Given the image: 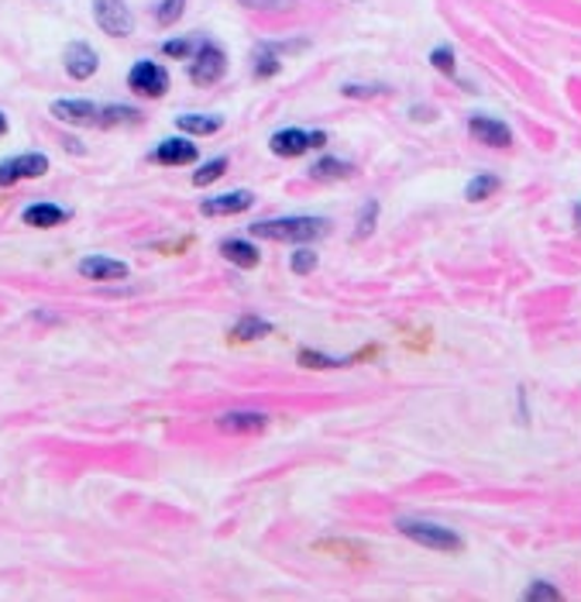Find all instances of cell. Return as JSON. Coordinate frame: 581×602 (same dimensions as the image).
I'll use <instances>...</instances> for the list:
<instances>
[{"mask_svg":"<svg viewBox=\"0 0 581 602\" xmlns=\"http://www.w3.org/2000/svg\"><path fill=\"white\" fill-rule=\"evenodd\" d=\"M255 238L262 241H282V245H307L313 238H324L331 231L328 217L313 214H293V217H272V220H255L248 228Z\"/></svg>","mask_w":581,"mask_h":602,"instance_id":"cell-1","label":"cell"},{"mask_svg":"<svg viewBox=\"0 0 581 602\" xmlns=\"http://www.w3.org/2000/svg\"><path fill=\"white\" fill-rule=\"evenodd\" d=\"M396 530L403 537H409L413 544L419 548H430V551H440V554H450V551H465V537L455 533L450 527H440V523H430V520H396Z\"/></svg>","mask_w":581,"mask_h":602,"instance_id":"cell-2","label":"cell"},{"mask_svg":"<svg viewBox=\"0 0 581 602\" xmlns=\"http://www.w3.org/2000/svg\"><path fill=\"white\" fill-rule=\"evenodd\" d=\"M224 73H228V52L210 39H200L197 52L189 59V80L197 86H214L224 80Z\"/></svg>","mask_w":581,"mask_h":602,"instance_id":"cell-3","label":"cell"},{"mask_svg":"<svg viewBox=\"0 0 581 602\" xmlns=\"http://www.w3.org/2000/svg\"><path fill=\"white\" fill-rule=\"evenodd\" d=\"M169 70L163 66V62H155V59H138L132 70H127V86H132L138 97L145 101H158V97H166L169 93Z\"/></svg>","mask_w":581,"mask_h":602,"instance_id":"cell-4","label":"cell"},{"mask_svg":"<svg viewBox=\"0 0 581 602\" xmlns=\"http://www.w3.org/2000/svg\"><path fill=\"white\" fill-rule=\"evenodd\" d=\"M324 145H328V132H307V128H279L269 138V148L279 158H300L310 148H324Z\"/></svg>","mask_w":581,"mask_h":602,"instance_id":"cell-5","label":"cell"},{"mask_svg":"<svg viewBox=\"0 0 581 602\" xmlns=\"http://www.w3.org/2000/svg\"><path fill=\"white\" fill-rule=\"evenodd\" d=\"M93 21L111 39H127L135 31V14L124 0H93Z\"/></svg>","mask_w":581,"mask_h":602,"instance_id":"cell-6","label":"cell"},{"mask_svg":"<svg viewBox=\"0 0 581 602\" xmlns=\"http://www.w3.org/2000/svg\"><path fill=\"white\" fill-rule=\"evenodd\" d=\"M49 173L45 152H21L11 158H0V186H14L24 179H42Z\"/></svg>","mask_w":581,"mask_h":602,"instance_id":"cell-7","label":"cell"},{"mask_svg":"<svg viewBox=\"0 0 581 602\" xmlns=\"http://www.w3.org/2000/svg\"><path fill=\"white\" fill-rule=\"evenodd\" d=\"M303 49H310V42H258L251 52V73L258 80H272L282 73V55L303 52Z\"/></svg>","mask_w":581,"mask_h":602,"instance_id":"cell-8","label":"cell"},{"mask_svg":"<svg viewBox=\"0 0 581 602\" xmlns=\"http://www.w3.org/2000/svg\"><path fill=\"white\" fill-rule=\"evenodd\" d=\"M49 114L62 124H80V128H101V104L93 101H52Z\"/></svg>","mask_w":581,"mask_h":602,"instance_id":"cell-9","label":"cell"},{"mask_svg":"<svg viewBox=\"0 0 581 602\" xmlns=\"http://www.w3.org/2000/svg\"><path fill=\"white\" fill-rule=\"evenodd\" d=\"M468 135L481 145L489 148H509L512 145V132L509 124L499 121V117H489V114H471L468 117Z\"/></svg>","mask_w":581,"mask_h":602,"instance_id":"cell-10","label":"cell"},{"mask_svg":"<svg viewBox=\"0 0 581 602\" xmlns=\"http://www.w3.org/2000/svg\"><path fill=\"white\" fill-rule=\"evenodd\" d=\"M62 70H66L70 80L83 83L101 70V55H96L93 45H86V42H70L66 52H62Z\"/></svg>","mask_w":581,"mask_h":602,"instance_id":"cell-11","label":"cell"},{"mask_svg":"<svg viewBox=\"0 0 581 602\" xmlns=\"http://www.w3.org/2000/svg\"><path fill=\"white\" fill-rule=\"evenodd\" d=\"M152 163L155 166H193L200 158L197 145H193L186 135L183 138H163L155 148H152Z\"/></svg>","mask_w":581,"mask_h":602,"instance_id":"cell-12","label":"cell"},{"mask_svg":"<svg viewBox=\"0 0 581 602\" xmlns=\"http://www.w3.org/2000/svg\"><path fill=\"white\" fill-rule=\"evenodd\" d=\"M255 207V194L251 189H231V194H220V197H207L200 204L204 217H235Z\"/></svg>","mask_w":581,"mask_h":602,"instance_id":"cell-13","label":"cell"},{"mask_svg":"<svg viewBox=\"0 0 581 602\" xmlns=\"http://www.w3.org/2000/svg\"><path fill=\"white\" fill-rule=\"evenodd\" d=\"M76 269H80V276L90 279V282H117V279H127V276H132L127 262L107 259V256H86V259H80Z\"/></svg>","mask_w":581,"mask_h":602,"instance_id":"cell-14","label":"cell"},{"mask_svg":"<svg viewBox=\"0 0 581 602\" xmlns=\"http://www.w3.org/2000/svg\"><path fill=\"white\" fill-rule=\"evenodd\" d=\"M217 427L224 434H262L269 427V414H258V409H231V414H220Z\"/></svg>","mask_w":581,"mask_h":602,"instance_id":"cell-15","label":"cell"},{"mask_svg":"<svg viewBox=\"0 0 581 602\" xmlns=\"http://www.w3.org/2000/svg\"><path fill=\"white\" fill-rule=\"evenodd\" d=\"M70 220V210L59 207V204H49V200H39V204H28L21 210V225L28 228H59Z\"/></svg>","mask_w":581,"mask_h":602,"instance_id":"cell-16","label":"cell"},{"mask_svg":"<svg viewBox=\"0 0 581 602\" xmlns=\"http://www.w3.org/2000/svg\"><path fill=\"white\" fill-rule=\"evenodd\" d=\"M220 256L228 259L231 266H238V269H255L258 262H262V251H258L245 238H224L220 241Z\"/></svg>","mask_w":581,"mask_h":602,"instance_id":"cell-17","label":"cell"},{"mask_svg":"<svg viewBox=\"0 0 581 602\" xmlns=\"http://www.w3.org/2000/svg\"><path fill=\"white\" fill-rule=\"evenodd\" d=\"M347 176H351V163H344L338 155H320L310 166V179H317V183H338Z\"/></svg>","mask_w":581,"mask_h":602,"instance_id":"cell-18","label":"cell"},{"mask_svg":"<svg viewBox=\"0 0 581 602\" xmlns=\"http://www.w3.org/2000/svg\"><path fill=\"white\" fill-rule=\"evenodd\" d=\"M176 128L183 135H217L224 128V117L220 114H179L176 117Z\"/></svg>","mask_w":581,"mask_h":602,"instance_id":"cell-19","label":"cell"},{"mask_svg":"<svg viewBox=\"0 0 581 602\" xmlns=\"http://www.w3.org/2000/svg\"><path fill=\"white\" fill-rule=\"evenodd\" d=\"M142 111L132 104H101V128H117V124H138Z\"/></svg>","mask_w":581,"mask_h":602,"instance_id":"cell-20","label":"cell"},{"mask_svg":"<svg viewBox=\"0 0 581 602\" xmlns=\"http://www.w3.org/2000/svg\"><path fill=\"white\" fill-rule=\"evenodd\" d=\"M269 334H272V324L262 321V316H241V321L231 328V341H258Z\"/></svg>","mask_w":581,"mask_h":602,"instance_id":"cell-21","label":"cell"},{"mask_svg":"<svg viewBox=\"0 0 581 602\" xmlns=\"http://www.w3.org/2000/svg\"><path fill=\"white\" fill-rule=\"evenodd\" d=\"M499 186H502V179L499 176H475L468 186H465V197L471 200V204H481V200H489V197H496L499 194Z\"/></svg>","mask_w":581,"mask_h":602,"instance_id":"cell-22","label":"cell"},{"mask_svg":"<svg viewBox=\"0 0 581 602\" xmlns=\"http://www.w3.org/2000/svg\"><path fill=\"white\" fill-rule=\"evenodd\" d=\"M341 93H344V97H351V101H375V97H390L393 86H382V83H344Z\"/></svg>","mask_w":581,"mask_h":602,"instance_id":"cell-23","label":"cell"},{"mask_svg":"<svg viewBox=\"0 0 581 602\" xmlns=\"http://www.w3.org/2000/svg\"><path fill=\"white\" fill-rule=\"evenodd\" d=\"M297 359H300L303 369H344V365H351V359L324 355V352H313V347H300Z\"/></svg>","mask_w":581,"mask_h":602,"instance_id":"cell-24","label":"cell"},{"mask_svg":"<svg viewBox=\"0 0 581 602\" xmlns=\"http://www.w3.org/2000/svg\"><path fill=\"white\" fill-rule=\"evenodd\" d=\"M228 155H214L210 163H204L197 173H193V186H210V183H217L224 173H228Z\"/></svg>","mask_w":581,"mask_h":602,"instance_id":"cell-25","label":"cell"},{"mask_svg":"<svg viewBox=\"0 0 581 602\" xmlns=\"http://www.w3.org/2000/svg\"><path fill=\"white\" fill-rule=\"evenodd\" d=\"M378 214H382V207H378V200H365L362 204V210H359V220H354V238L359 241H365V238H372V231H375V225H378Z\"/></svg>","mask_w":581,"mask_h":602,"instance_id":"cell-26","label":"cell"},{"mask_svg":"<svg viewBox=\"0 0 581 602\" xmlns=\"http://www.w3.org/2000/svg\"><path fill=\"white\" fill-rule=\"evenodd\" d=\"M430 66L440 70L447 80H458V59H455V49H450V45L430 49Z\"/></svg>","mask_w":581,"mask_h":602,"instance_id":"cell-27","label":"cell"},{"mask_svg":"<svg viewBox=\"0 0 581 602\" xmlns=\"http://www.w3.org/2000/svg\"><path fill=\"white\" fill-rule=\"evenodd\" d=\"M183 14H186V0H158V4H155V21L163 28L176 24Z\"/></svg>","mask_w":581,"mask_h":602,"instance_id":"cell-28","label":"cell"},{"mask_svg":"<svg viewBox=\"0 0 581 602\" xmlns=\"http://www.w3.org/2000/svg\"><path fill=\"white\" fill-rule=\"evenodd\" d=\"M317 262H320V256H317L313 248H307V245L289 256V269H293V276H310L317 269Z\"/></svg>","mask_w":581,"mask_h":602,"instance_id":"cell-29","label":"cell"},{"mask_svg":"<svg viewBox=\"0 0 581 602\" xmlns=\"http://www.w3.org/2000/svg\"><path fill=\"white\" fill-rule=\"evenodd\" d=\"M197 39H169L163 42V55L166 59H193V52H197Z\"/></svg>","mask_w":581,"mask_h":602,"instance_id":"cell-30","label":"cell"},{"mask_svg":"<svg viewBox=\"0 0 581 602\" xmlns=\"http://www.w3.org/2000/svg\"><path fill=\"white\" fill-rule=\"evenodd\" d=\"M527 602H558L561 599V589H554L551 582H533L527 592H523Z\"/></svg>","mask_w":581,"mask_h":602,"instance_id":"cell-31","label":"cell"},{"mask_svg":"<svg viewBox=\"0 0 581 602\" xmlns=\"http://www.w3.org/2000/svg\"><path fill=\"white\" fill-rule=\"evenodd\" d=\"M238 4L248 11H289L297 0H238Z\"/></svg>","mask_w":581,"mask_h":602,"instance_id":"cell-32","label":"cell"},{"mask_svg":"<svg viewBox=\"0 0 581 602\" xmlns=\"http://www.w3.org/2000/svg\"><path fill=\"white\" fill-rule=\"evenodd\" d=\"M8 128H11V124H8V114H4V111H0V138H4V135H8Z\"/></svg>","mask_w":581,"mask_h":602,"instance_id":"cell-33","label":"cell"},{"mask_svg":"<svg viewBox=\"0 0 581 602\" xmlns=\"http://www.w3.org/2000/svg\"><path fill=\"white\" fill-rule=\"evenodd\" d=\"M571 214H574V225L581 228V200H574V207H571Z\"/></svg>","mask_w":581,"mask_h":602,"instance_id":"cell-34","label":"cell"}]
</instances>
